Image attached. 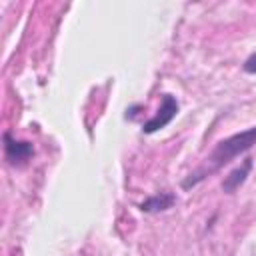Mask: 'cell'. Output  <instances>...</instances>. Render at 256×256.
I'll list each match as a JSON object with an SVG mask.
<instances>
[{
  "label": "cell",
  "mask_w": 256,
  "mask_h": 256,
  "mask_svg": "<svg viewBox=\"0 0 256 256\" xmlns=\"http://www.w3.org/2000/svg\"><path fill=\"white\" fill-rule=\"evenodd\" d=\"M254 144H256V126L246 128V130H242V132H236V134H232V136L220 140V142L214 146V150L210 152V156L206 158V164L200 166L196 172H192V174L182 182V188L188 190V188L196 186L198 182H202V180L208 178L210 174L218 172L224 164H228V162L234 160L236 156L248 152Z\"/></svg>",
  "instance_id": "obj_1"
},
{
  "label": "cell",
  "mask_w": 256,
  "mask_h": 256,
  "mask_svg": "<svg viewBox=\"0 0 256 256\" xmlns=\"http://www.w3.org/2000/svg\"><path fill=\"white\" fill-rule=\"evenodd\" d=\"M178 108H180V106H178V100H176L172 94H162L160 108L156 110V114H154L150 120H146V122L142 124V132H144V134H154V132L162 130L164 126H168V124L176 118Z\"/></svg>",
  "instance_id": "obj_2"
},
{
  "label": "cell",
  "mask_w": 256,
  "mask_h": 256,
  "mask_svg": "<svg viewBox=\"0 0 256 256\" xmlns=\"http://www.w3.org/2000/svg\"><path fill=\"white\" fill-rule=\"evenodd\" d=\"M4 154H6L8 162L22 164V162H26L34 154V146H32V142L16 140V138H12V134L6 132L4 134Z\"/></svg>",
  "instance_id": "obj_3"
},
{
  "label": "cell",
  "mask_w": 256,
  "mask_h": 256,
  "mask_svg": "<svg viewBox=\"0 0 256 256\" xmlns=\"http://www.w3.org/2000/svg\"><path fill=\"white\" fill-rule=\"evenodd\" d=\"M252 168H254V158H250V156H248V158H244L240 166H236L234 170H230V172H228V176H224L222 190H224L226 194H234V192H236V190L246 182V178L250 176Z\"/></svg>",
  "instance_id": "obj_4"
},
{
  "label": "cell",
  "mask_w": 256,
  "mask_h": 256,
  "mask_svg": "<svg viewBox=\"0 0 256 256\" xmlns=\"http://www.w3.org/2000/svg\"><path fill=\"white\" fill-rule=\"evenodd\" d=\"M174 204H176V196H174L172 192H158V194L146 198V200L140 204V210L154 214V212H164V210L172 208Z\"/></svg>",
  "instance_id": "obj_5"
},
{
  "label": "cell",
  "mask_w": 256,
  "mask_h": 256,
  "mask_svg": "<svg viewBox=\"0 0 256 256\" xmlns=\"http://www.w3.org/2000/svg\"><path fill=\"white\" fill-rule=\"evenodd\" d=\"M242 70H244L246 74H256V52H254V54H250V56L244 60Z\"/></svg>",
  "instance_id": "obj_6"
}]
</instances>
